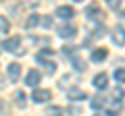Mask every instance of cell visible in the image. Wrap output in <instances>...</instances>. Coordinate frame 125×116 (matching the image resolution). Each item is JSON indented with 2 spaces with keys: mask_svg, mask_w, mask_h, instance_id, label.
<instances>
[{
  "mask_svg": "<svg viewBox=\"0 0 125 116\" xmlns=\"http://www.w3.org/2000/svg\"><path fill=\"white\" fill-rule=\"evenodd\" d=\"M19 46H21V37H19V35H13V37H9V40L2 41V48H4L6 52L19 54Z\"/></svg>",
  "mask_w": 125,
  "mask_h": 116,
  "instance_id": "6da1fadb",
  "label": "cell"
},
{
  "mask_svg": "<svg viewBox=\"0 0 125 116\" xmlns=\"http://www.w3.org/2000/svg\"><path fill=\"white\" fill-rule=\"evenodd\" d=\"M85 15H88L90 19H94V21H102V19L106 17V13H104L102 8H98V6H96V4L88 6V8H85Z\"/></svg>",
  "mask_w": 125,
  "mask_h": 116,
  "instance_id": "7a4b0ae2",
  "label": "cell"
},
{
  "mask_svg": "<svg viewBox=\"0 0 125 116\" xmlns=\"http://www.w3.org/2000/svg\"><path fill=\"white\" fill-rule=\"evenodd\" d=\"M113 41L117 46H125V27L123 25H117L113 29Z\"/></svg>",
  "mask_w": 125,
  "mask_h": 116,
  "instance_id": "3957f363",
  "label": "cell"
},
{
  "mask_svg": "<svg viewBox=\"0 0 125 116\" xmlns=\"http://www.w3.org/2000/svg\"><path fill=\"white\" fill-rule=\"evenodd\" d=\"M31 98H33V102L42 104V102H48V99L52 98V93H50L48 89H36V91H33V95H31Z\"/></svg>",
  "mask_w": 125,
  "mask_h": 116,
  "instance_id": "277c9868",
  "label": "cell"
},
{
  "mask_svg": "<svg viewBox=\"0 0 125 116\" xmlns=\"http://www.w3.org/2000/svg\"><path fill=\"white\" fill-rule=\"evenodd\" d=\"M6 75H9V81L17 83V81H19V75H21V66H19L17 62L9 64V71H6Z\"/></svg>",
  "mask_w": 125,
  "mask_h": 116,
  "instance_id": "5b68a950",
  "label": "cell"
},
{
  "mask_svg": "<svg viewBox=\"0 0 125 116\" xmlns=\"http://www.w3.org/2000/svg\"><path fill=\"white\" fill-rule=\"evenodd\" d=\"M106 85H108V75L106 73H98V75L94 77V87L96 89H104Z\"/></svg>",
  "mask_w": 125,
  "mask_h": 116,
  "instance_id": "8992f818",
  "label": "cell"
},
{
  "mask_svg": "<svg viewBox=\"0 0 125 116\" xmlns=\"http://www.w3.org/2000/svg\"><path fill=\"white\" fill-rule=\"evenodd\" d=\"M77 33V27L75 25H62V27H58V35L61 37H73Z\"/></svg>",
  "mask_w": 125,
  "mask_h": 116,
  "instance_id": "52a82bcc",
  "label": "cell"
},
{
  "mask_svg": "<svg viewBox=\"0 0 125 116\" xmlns=\"http://www.w3.org/2000/svg\"><path fill=\"white\" fill-rule=\"evenodd\" d=\"M40 79H42L40 71H36V68H31V71L27 73V79H25V85H38V83H40Z\"/></svg>",
  "mask_w": 125,
  "mask_h": 116,
  "instance_id": "ba28073f",
  "label": "cell"
},
{
  "mask_svg": "<svg viewBox=\"0 0 125 116\" xmlns=\"http://www.w3.org/2000/svg\"><path fill=\"white\" fill-rule=\"evenodd\" d=\"M73 15H75L73 6H58L56 8V17H61V19H71Z\"/></svg>",
  "mask_w": 125,
  "mask_h": 116,
  "instance_id": "9c48e42d",
  "label": "cell"
},
{
  "mask_svg": "<svg viewBox=\"0 0 125 116\" xmlns=\"http://www.w3.org/2000/svg\"><path fill=\"white\" fill-rule=\"evenodd\" d=\"M90 56H92L94 62H102L104 58L108 56V52H106L104 48H96V50H92V54H90Z\"/></svg>",
  "mask_w": 125,
  "mask_h": 116,
  "instance_id": "30bf717a",
  "label": "cell"
},
{
  "mask_svg": "<svg viewBox=\"0 0 125 116\" xmlns=\"http://www.w3.org/2000/svg\"><path fill=\"white\" fill-rule=\"evenodd\" d=\"M67 95H69V99H83L85 98V91H81V89H69L67 91Z\"/></svg>",
  "mask_w": 125,
  "mask_h": 116,
  "instance_id": "8fae6325",
  "label": "cell"
},
{
  "mask_svg": "<svg viewBox=\"0 0 125 116\" xmlns=\"http://www.w3.org/2000/svg\"><path fill=\"white\" fill-rule=\"evenodd\" d=\"M104 102H106V99H104L102 95H96V98H92V102H90V104H92L94 110H98V108H102V106H104Z\"/></svg>",
  "mask_w": 125,
  "mask_h": 116,
  "instance_id": "7c38bea8",
  "label": "cell"
},
{
  "mask_svg": "<svg viewBox=\"0 0 125 116\" xmlns=\"http://www.w3.org/2000/svg\"><path fill=\"white\" fill-rule=\"evenodd\" d=\"M44 116H62V110L58 106H50L48 110L44 112Z\"/></svg>",
  "mask_w": 125,
  "mask_h": 116,
  "instance_id": "4fadbf2b",
  "label": "cell"
},
{
  "mask_svg": "<svg viewBox=\"0 0 125 116\" xmlns=\"http://www.w3.org/2000/svg\"><path fill=\"white\" fill-rule=\"evenodd\" d=\"M36 25H40V17L38 15H29L25 21V27H36Z\"/></svg>",
  "mask_w": 125,
  "mask_h": 116,
  "instance_id": "5bb4252c",
  "label": "cell"
},
{
  "mask_svg": "<svg viewBox=\"0 0 125 116\" xmlns=\"http://www.w3.org/2000/svg\"><path fill=\"white\" fill-rule=\"evenodd\" d=\"M40 23H42V27H46V29H50V27L54 25V23H52V17H48V15L40 17Z\"/></svg>",
  "mask_w": 125,
  "mask_h": 116,
  "instance_id": "9a60e30c",
  "label": "cell"
},
{
  "mask_svg": "<svg viewBox=\"0 0 125 116\" xmlns=\"http://www.w3.org/2000/svg\"><path fill=\"white\" fill-rule=\"evenodd\" d=\"M15 99H17V106L19 108L25 106V93H23V91H17V93H15Z\"/></svg>",
  "mask_w": 125,
  "mask_h": 116,
  "instance_id": "2e32d148",
  "label": "cell"
},
{
  "mask_svg": "<svg viewBox=\"0 0 125 116\" xmlns=\"http://www.w3.org/2000/svg\"><path fill=\"white\" fill-rule=\"evenodd\" d=\"M115 79L119 83H125V68H117L115 71Z\"/></svg>",
  "mask_w": 125,
  "mask_h": 116,
  "instance_id": "e0dca14e",
  "label": "cell"
},
{
  "mask_svg": "<svg viewBox=\"0 0 125 116\" xmlns=\"http://www.w3.org/2000/svg\"><path fill=\"white\" fill-rule=\"evenodd\" d=\"M0 31H9V19L0 17Z\"/></svg>",
  "mask_w": 125,
  "mask_h": 116,
  "instance_id": "ac0fdd59",
  "label": "cell"
},
{
  "mask_svg": "<svg viewBox=\"0 0 125 116\" xmlns=\"http://www.w3.org/2000/svg\"><path fill=\"white\" fill-rule=\"evenodd\" d=\"M42 64L46 66V73H48V75H52L54 68H56V64H54V62H42Z\"/></svg>",
  "mask_w": 125,
  "mask_h": 116,
  "instance_id": "d6986e66",
  "label": "cell"
},
{
  "mask_svg": "<svg viewBox=\"0 0 125 116\" xmlns=\"http://www.w3.org/2000/svg\"><path fill=\"white\" fill-rule=\"evenodd\" d=\"M73 52H75V48H73V46H65V48H62V54H67V56H71Z\"/></svg>",
  "mask_w": 125,
  "mask_h": 116,
  "instance_id": "ffe728a7",
  "label": "cell"
},
{
  "mask_svg": "<svg viewBox=\"0 0 125 116\" xmlns=\"http://www.w3.org/2000/svg\"><path fill=\"white\" fill-rule=\"evenodd\" d=\"M23 2L29 4V6H38V4H40V0H23Z\"/></svg>",
  "mask_w": 125,
  "mask_h": 116,
  "instance_id": "44dd1931",
  "label": "cell"
},
{
  "mask_svg": "<svg viewBox=\"0 0 125 116\" xmlns=\"http://www.w3.org/2000/svg\"><path fill=\"white\" fill-rule=\"evenodd\" d=\"M69 112H71V114H79V108H77V106H71V108H69Z\"/></svg>",
  "mask_w": 125,
  "mask_h": 116,
  "instance_id": "7402d4cb",
  "label": "cell"
},
{
  "mask_svg": "<svg viewBox=\"0 0 125 116\" xmlns=\"http://www.w3.org/2000/svg\"><path fill=\"white\" fill-rule=\"evenodd\" d=\"M0 112H4V104H2V99H0Z\"/></svg>",
  "mask_w": 125,
  "mask_h": 116,
  "instance_id": "603a6c76",
  "label": "cell"
},
{
  "mask_svg": "<svg viewBox=\"0 0 125 116\" xmlns=\"http://www.w3.org/2000/svg\"><path fill=\"white\" fill-rule=\"evenodd\" d=\"M121 17H123V19H125V10H123V13H121Z\"/></svg>",
  "mask_w": 125,
  "mask_h": 116,
  "instance_id": "cb8c5ba5",
  "label": "cell"
},
{
  "mask_svg": "<svg viewBox=\"0 0 125 116\" xmlns=\"http://www.w3.org/2000/svg\"><path fill=\"white\" fill-rule=\"evenodd\" d=\"M75 2H81V0H75Z\"/></svg>",
  "mask_w": 125,
  "mask_h": 116,
  "instance_id": "d4e9b609",
  "label": "cell"
}]
</instances>
